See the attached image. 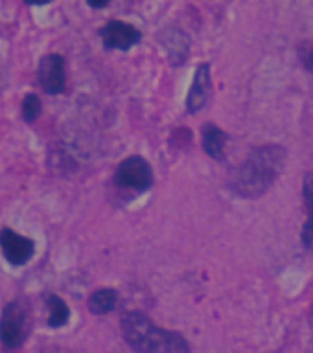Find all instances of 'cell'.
<instances>
[{
	"label": "cell",
	"mask_w": 313,
	"mask_h": 353,
	"mask_svg": "<svg viewBox=\"0 0 313 353\" xmlns=\"http://www.w3.org/2000/svg\"><path fill=\"white\" fill-rule=\"evenodd\" d=\"M298 59L310 74H313V39L298 44Z\"/></svg>",
	"instance_id": "15"
},
{
	"label": "cell",
	"mask_w": 313,
	"mask_h": 353,
	"mask_svg": "<svg viewBox=\"0 0 313 353\" xmlns=\"http://www.w3.org/2000/svg\"><path fill=\"white\" fill-rule=\"evenodd\" d=\"M46 305H48V325L50 327H61L70 319V309L65 303L63 298L57 294H48L46 296Z\"/></svg>",
	"instance_id": "13"
},
{
	"label": "cell",
	"mask_w": 313,
	"mask_h": 353,
	"mask_svg": "<svg viewBox=\"0 0 313 353\" xmlns=\"http://www.w3.org/2000/svg\"><path fill=\"white\" fill-rule=\"evenodd\" d=\"M116 302H118V292L109 287H102L88 298V309L94 314H105L115 309Z\"/></svg>",
	"instance_id": "12"
},
{
	"label": "cell",
	"mask_w": 313,
	"mask_h": 353,
	"mask_svg": "<svg viewBox=\"0 0 313 353\" xmlns=\"http://www.w3.org/2000/svg\"><path fill=\"white\" fill-rule=\"evenodd\" d=\"M99 37L104 44L111 50H129L131 46L140 43L142 33L129 22L111 21L99 30Z\"/></svg>",
	"instance_id": "7"
},
{
	"label": "cell",
	"mask_w": 313,
	"mask_h": 353,
	"mask_svg": "<svg viewBox=\"0 0 313 353\" xmlns=\"http://www.w3.org/2000/svg\"><path fill=\"white\" fill-rule=\"evenodd\" d=\"M303 195L306 204V223L303 226V247L313 252V173H306L303 181Z\"/></svg>",
	"instance_id": "11"
},
{
	"label": "cell",
	"mask_w": 313,
	"mask_h": 353,
	"mask_svg": "<svg viewBox=\"0 0 313 353\" xmlns=\"http://www.w3.org/2000/svg\"><path fill=\"white\" fill-rule=\"evenodd\" d=\"M91 8H107V0H88Z\"/></svg>",
	"instance_id": "16"
},
{
	"label": "cell",
	"mask_w": 313,
	"mask_h": 353,
	"mask_svg": "<svg viewBox=\"0 0 313 353\" xmlns=\"http://www.w3.org/2000/svg\"><path fill=\"white\" fill-rule=\"evenodd\" d=\"M41 114V99L35 94H26L22 99V118L26 121H33Z\"/></svg>",
	"instance_id": "14"
},
{
	"label": "cell",
	"mask_w": 313,
	"mask_h": 353,
	"mask_svg": "<svg viewBox=\"0 0 313 353\" xmlns=\"http://www.w3.org/2000/svg\"><path fill=\"white\" fill-rule=\"evenodd\" d=\"M120 327L124 341L137 353H190L181 333L162 330L140 311L122 314Z\"/></svg>",
	"instance_id": "2"
},
{
	"label": "cell",
	"mask_w": 313,
	"mask_h": 353,
	"mask_svg": "<svg viewBox=\"0 0 313 353\" xmlns=\"http://www.w3.org/2000/svg\"><path fill=\"white\" fill-rule=\"evenodd\" d=\"M210 88H212V79H210V65L203 63L198 66L196 76H193L192 87L187 96V110L190 114H198L203 109L210 98Z\"/></svg>",
	"instance_id": "8"
},
{
	"label": "cell",
	"mask_w": 313,
	"mask_h": 353,
	"mask_svg": "<svg viewBox=\"0 0 313 353\" xmlns=\"http://www.w3.org/2000/svg\"><path fill=\"white\" fill-rule=\"evenodd\" d=\"M30 331V314L21 300H13L0 314V342L10 350L22 346Z\"/></svg>",
	"instance_id": "3"
},
{
	"label": "cell",
	"mask_w": 313,
	"mask_h": 353,
	"mask_svg": "<svg viewBox=\"0 0 313 353\" xmlns=\"http://www.w3.org/2000/svg\"><path fill=\"white\" fill-rule=\"evenodd\" d=\"M115 184L124 190H135V192H146L153 184V171L148 160L133 154L122 160L115 171Z\"/></svg>",
	"instance_id": "4"
},
{
	"label": "cell",
	"mask_w": 313,
	"mask_h": 353,
	"mask_svg": "<svg viewBox=\"0 0 313 353\" xmlns=\"http://www.w3.org/2000/svg\"><path fill=\"white\" fill-rule=\"evenodd\" d=\"M286 149L276 143L254 148L242 164L232 171L229 188L238 197H262L278 179L286 165Z\"/></svg>",
	"instance_id": "1"
},
{
	"label": "cell",
	"mask_w": 313,
	"mask_h": 353,
	"mask_svg": "<svg viewBox=\"0 0 313 353\" xmlns=\"http://www.w3.org/2000/svg\"><path fill=\"white\" fill-rule=\"evenodd\" d=\"M0 248L4 252V258L15 267L28 263L35 252V243L26 236L17 234L13 228H2L0 230Z\"/></svg>",
	"instance_id": "6"
},
{
	"label": "cell",
	"mask_w": 313,
	"mask_h": 353,
	"mask_svg": "<svg viewBox=\"0 0 313 353\" xmlns=\"http://www.w3.org/2000/svg\"><path fill=\"white\" fill-rule=\"evenodd\" d=\"M37 81L44 92L61 94L66 85L65 59L59 54L44 55L37 68Z\"/></svg>",
	"instance_id": "5"
},
{
	"label": "cell",
	"mask_w": 313,
	"mask_h": 353,
	"mask_svg": "<svg viewBox=\"0 0 313 353\" xmlns=\"http://www.w3.org/2000/svg\"><path fill=\"white\" fill-rule=\"evenodd\" d=\"M162 48L168 54V59L171 61V65H182L188 57L190 52V39L187 37V33L182 32L181 28L168 26L164 28L159 35Z\"/></svg>",
	"instance_id": "9"
},
{
	"label": "cell",
	"mask_w": 313,
	"mask_h": 353,
	"mask_svg": "<svg viewBox=\"0 0 313 353\" xmlns=\"http://www.w3.org/2000/svg\"><path fill=\"white\" fill-rule=\"evenodd\" d=\"M201 140H203L205 153L209 154L210 159H214V160L225 159L227 134L221 131L220 127H216L214 123H207V125H203Z\"/></svg>",
	"instance_id": "10"
}]
</instances>
